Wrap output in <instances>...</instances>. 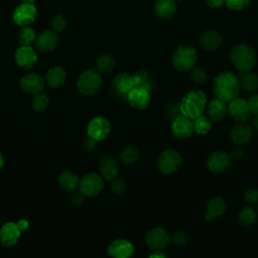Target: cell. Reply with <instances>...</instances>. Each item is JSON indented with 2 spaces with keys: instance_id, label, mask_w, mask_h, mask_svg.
Instances as JSON below:
<instances>
[{
  "instance_id": "obj_48",
  "label": "cell",
  "mask_w": 258,
  "mask_h": 258,
  "mask_svg": "<svg viewBox=\"0 0 258 258\" xmlns=\"http://www.w3.org/2000/svg\"><path fill=\"white\" fill-rule=\"evenodd\" d=\"M250 126H251L252 129L258 130V115H255V117L252 119Z\"/></svg>"
},
{
  "instance_id": "obj_23",
  "label": "cell",
  "mask_w": 258,
  "mask_h": 258,
  "mask_svg": "<svg viewBox=\"0 0 258 258\" xmlns=\"http://www.w3.org/2000/svg\"><path fill=\"white\" fill-rule=\"evenodd\" d=\"M226 202L221 197H213L207 203V211L205 219L207 221H213L216 218L222 216L226 211Z\"/></svg>"
},
{
  "instance_id": "obj_25",
  "label": "cell",
  "mask_w": 258,
  "mask_h": 258,
  "mask_svg": "<svg viewBox=\"0 0 258 258\" xmlns=\"http://www.w3.org/2000/svg\"><path fill=\"white\" fill-rule=\"evenodd\" d=\"M222 43V36L215 30H206L200 36V44L206 50H216Z\"/></svg>"
},
{
  "instance_id": "obj_14",
  "label": "cell",
  "mask_w": 258,
  "mask_h": 258,
  "mask_svg": "<svg viewBox=\"0 0 258 258\" xmlns=\"http://www.w3.org/2000/svg\"><path fill=\"white\" fill-rule=\"evenodd\" d=\"M171 134L177 139H186L194 133V124L191 119L182 116L177 117L171 123Z\"/></svg>"
},
{
  "instance_id": "obj_29",
  "label": "cell",
  "mask_w": 258,
  "mask_h": 258,
  "mask_svg": "<svg viewBox=\"0 0 258 258\" xmlns=\"http://www.w3.org/2000/svg\"><path fill=\"white\" fill-rule=\"evenodd\" d=\"M258 220V214L254 208L250 206L243 207L238 213V223L245 228H250L256 224Z\"/></svg>"
},
{
  "instance_id": "obj_6",
  "label": "cell",
  "mask_w": 258,
  "mask_h": 258,
  "mask_svg": "<svg viewBox=\"0 0 258 258\" xmlns=\"http://www.w3.org/2000/svg\"><path fill=\"white\" fill-rule=\"evenodd\" d=\"M156 165L163 174L174 173L181 165V156L176 150L166 149L159 154Z\"/></svg>"
},
{
  "instance_id": "obj_44",
  "label": "cell",
  "mask_w": 258,
  "mask_h": 258,
  "mask_svg": "<svg viewBox=\"0 0 258 258\" xmlns=\"http://www.w3.org/2000/svg\"><path fill=\"white\" fill-rule=\"evenodd\" d=\"M84 201H85V195L81 190L76 191V192L73 191V195L71 197V202L73 205L80 206L84 203Z\"/></svg>"
},
{
  "instance_id": "obj_22",
  "label": "cell",
  "mask_w": 258,
  "mask_h": 258,
  "mask_svg": "<svg viewBox=\"0 0 258 258\" xmlns=\"http://www.w3.org/2000/svg\"><path fill=\"white\" fill-rule=\"evenodd\" d=\"M230 137L237 145L247 144L253 137V129L249 125L240 123L233 127L230 132Z\"/></svg>"
},
{
  "instance_id": "obj_36",
  "label": "cell",
  "mask_w": 258,
  "mask_h": 258,
  "mask_svg": "<svg viewBox=\"0 0 258 258\" xmlns=\"http://www.w3.org/2000/svg\"><path fill=\"white\" fill-rule=\"evenodd\" d=\"M48 104H49L48 98L46 97V95L41 93L36 94V96L33 98L31 103L33 110L36 112H43L48 107Z\"/></svg>"
},
{
  "instance_id": "obj_7",
  "label": "cell",
  "mask_w": 258,
  "mask_h": 258,
  "mask_svg": "<svg viewBox=\"0 0 258 258\" xmlns=\"http://www.w3.org/2000/svg\"><path fill=\"white\" fill-rule=\"evenodd\" d=\"M79 187L85 197H96L102 191L104 187V179L98 173L89 172L81 177Z\"/></svg>"
},
{
  "instance_id": "obj_45",
  "label": "cell",
  "mask_w": 258,
  "mask_h": 258,
  "mask_svg": "<svg viewBox=\"0 0 258 258\" xmlns=\"http://www.w3.org/2000/svg\"><path fill=\"white\" fill-rule=\"evenodd\" d=\"M230 158H233L235 160H240L244 156V150L242 147L237 145L235 148H233L229 154Z\"/></svg>"
},
{
  "instance_id": "obj_3",
  "label": "cell",
  "mask_w": 258,
  "mask_h": 258,
  "mask_svg": "<svg viewBox=\"0 0 258 258\" xmlns=\"http://www.w3.org/2000/svg\"><path fill=\"white\" fill-rule=\"evenodd\" d=\"M230 59L239 72L251 71L256 64L257 56L253 48L246 44H236L230 51Z\"/></svg>"
},
{
  "instance_id": "obj_49",
  "label": "cell",
  "mask_w": 258,
  "mask_h": 258,
  "mask_svg": "<svg viewBox=\"0 0 258 258\" xmlns=\"http://www.w3.org/2000/svg\"><path fill=\"white\" fill-rule=\"evenodd\" d=\"M154 253H151L149 257H167L165 253H162V251H153Z\"/></svg>"
},
{
  "instance_id": "obj_8",
  "label": "cell",
  "mask_w": 258,
  "mask_h": 258,
  "mask_svg": "<svg viewBox=\"0 0 258 258\" xmlns=\"http://www.w3.org/2000/svg\"><path fill=\"white\" fill-rule=\"evenodd\" d=\"M170 242L168 232L163 228H153L149 230L145 237L146 246L152 251H162Z\"/></svg>"
},
{
  "instance_id": "obj_26",
  "label": "cell",
  "mask_w": 258,
  "mask_h": 258,
  "mask_svg": "<svg viewBox=\"0 0 258 258\" xmlns=\"http://www.w3.org/2000/svg\"><path fill=\"white\" fill-rule=\"evenodd\" d=\"M67 73L61 67H52L45 74V83L50 88H58L66 81Z\"/></svg>"
},
{
  "instance_id": "obj_31",
  "label": "cell",
  "mask_w": 258,
  "mask_h": 258,
  "mask_svg": "<svg viewBox=\"0 0 258 258\" xmlns=\"http://www.w3.org/2000/svg\"><path fill=\"white\" fill-rule=\"evenodd\" d=\"M139 150L135 146H127L123 148L119 154V160L126 165H131L139 159Z\"/></svg>"
},
{
  "instance_id": "obj_47",
  "label": "cell",
  "mask_w": 258,
  "mask_h": 258,
  "mask_svg": "<svg viewBox=\"0 0 258 258\" xmlns=\"http://www.w3.org/2000/svg\"><path fill=\"white\" fill-rule=\"evenodd\" d=\"M225 3V0H207V4L212 8H219Z\"/></svg>"
},
{
  "instance_id": "obj_19",
  "label": "cell",
  "mask_w": 258,
  "mask_h": 258,
  "mask_svg": "<svg viewBox=\"0 0 258 258\" xmlns=\"http://www.w3.org/2000/svg\"><path fill=\"white\" fill-rule=\"evenodd\" d=\"M16 63L23 69H31L37 61V54L30 45H21L15 52Z\"/></svg>"
},
{
  "instance_id": "obj_33",
  "label": "cell",
  "mask_w": 258,
  "mask_h": 258,
  "mask_svg": "<svg viewBox=\"0 0 258 258\" xmlns=\"http://www.w3.org/2000/svg\"><path fill=\"white\" fill-rule=\"evenodd\" d=\"M115 66V59L111 54H103L97 59V69L102 74H109Z\"/></svg>"
},
{
  "instance_id": "obj_1",
  "label": "cell",
  "mask_w": 258,
  "mask_h": 258,
  "mask_svg": "<svg viewBox=\"0 0 258 258\" xmlns=\"http://www.w3.org/2000/svg\"><path fill=\"white\" fill-rule=\"evenodd\" d=\"M213 90L217 98L227 102H230L238 96L240 90V84L237 75L233 72L220 73L214 80Z\"/></svg>"
},
{
  "instance_id": "obj_5",
  "label": "cell",
  "mask_w": 258,
  "mask_h": 258,
  "mask_svg": "<svg viewBox=\"0 0 258 258\" xmlns=\"http://www.w3.org/2000/svg\"><path fill=\"white\" fill-rule=\"evenodd\" d=\"M77 88L84 95H95L102 88L101 76L95 71L88 70L78 78Z\"/></svg>"
},
{
  "instance_id": "obj_51",
  "label": "cell",
  "mask_w": 258,
  "mask_h": 258,
  "mask_svg": "<svg viewBox=\"0 0 258 258\" xmlns=\"http://www.w3.org/2000/svg\"><path fill=\"white\" fill-rule=\"evenodd\" d=\"M23 1V3H29V4H33V2L35 1V0H22Z\"/></svg>"
},
{
  "instance_id": "obj_38",
  "label": "cell",
  "mask_w": 258,
  "mask_h": 258,
  "mask_svg": "<svg viewBox=\"0 0 258 258\" xmlns=\"http://www.w3.org/2000/svg\"><path fill=\"white\" fill-rule=\"evenodd\" d=\"M171 240H172L173 244L176 246H184L187 244V242L189 240V236L186 232L179 230V231H176L173 233Z\"/></svg>"
},
{
  "instance_id": "obj_11",
  "label": "cell",
  "mask_w": 258,
  "mask_h": 258,
  "mask_svg": "<svg viewBox=\"0 0 258 258\" xmlns=\"http://www.w3.org/2000/svg\"><path fill=\"white\" fill-rule=\"evenodd\" d=\"M227 112L236 122L243 123L250 117V110L248 107V103L246 100L242 98H234L227 105Z\"/></svg>"
},
{
  "instance_id": "obj_41",
  "label": "cell",
  "mask_w": 258,
  "mask_h": 258,
  "mask_svg": "<svg viewBox=\"0 0 258 258\" xmlns=\"http://www.w3.org/2000/svg\"><path fill=\"white\" fill-rule=\"evenodd\" d=\"M250 0H225V4L232 10H241L248 5Z\"/></svg>"
},
{
  "instance_id": "obj_42",
  "label": "cell",
  "mask_w": 258,
  "mask_h": 258,
  "mask_svg": "<svg viewBox=\"0 0 258 258\" xmlns=\"http://www.w3.org/2000/svg\"><path fill=\"white\" fill-rule=\"evenodd\" d=\"M67 27V19L61 15H57L52 21V28L54 31H61Z\"/></svg>"
},
{
  "instance_id": "obj_37",
  "label": "cell",
  "mask_w": 258,
  "mask_h": 258,
  "mask_svg": "<svg viewBox=\"0 0 258 258\" xmlns=\"http://www.w3.org/2000/svg\"><path fill=\"white\" fill-rule=\"evenodd\" d=\"M190 78L196 84H203L207 80V73L203 68L195 66L190 70Z\"/></svg>"
},
{
  "instance_id": "obj_35",
  "label": "cell",
  "mask_w": 258,
  "mask_h": 258,
  "mask_svg": "<svg viewBox=\"0 0 258 258\" xmlns=\"http://www.w3.org/2000/svg\"><path fill=\"white\" fill-rule=\"evenodd\" d=\"M134 87H143L146 90H150L149 82H148V74L144 70H138L132 75Z\"/></svg>"
},
{
  "instance_id": "obj_24",
  "label": "cell",
  "mask_w": 258,
  "mask_h": 258,
  "mask_svg": "<svg viewBox=\"0 0 258 258\" xmlns=\"http://www.w3.org/2000/svg\"><path fill=\"white\" fill-rule=\"evenodd\" d=\"M227 104L225 101L217 98L210 102V104L207 106V113L209 116V119L212 122H218L221 121L227 114Z\"/></svg>"
},
{
  "instance_id": "obj_43",
  "label": "cell",
  "mask_w": 258,
  "mask_h": 258,
  "mask_svg": "<svg viewBox=\"0 0 258 258\" xmlns=\"http://www.w3.org/2000/svg\"><path fill=\"white\" fill-rule=\"evenodd\" d=\"M247 103H248L250 113L254 115H258V94L251 96L247 101Z\"/></svg>"
},
{
  "instance_id": "obj_17",
  "label": "cell",
  "mask_w": 258,
  "mask_h": 258,
  "mask_svg": "<svg viewBox=\"0 0 258 258\" xmlns=\"http://www.w3.org/2000/svg\"><path fill=\"white\" fill-rule=\"evenodd\" d=\"M113 90L121 98H127L128 93L134 88L132 75L128 73H119L113 79Z\"/></svg>"
},
{
  "instance_id": "obj_4",
  "label": "cell",
  "mask_w": 258,
  "mask_h": 258,
  "mask_svg": "<svg viewBox=\"0 0 258 258\" xmlns=\"http://www.w3.org/2000/svg\"><path fill=\"white\" fill-rule=\"evenodd\" d=\"M198 54L195 47L188 44L179 45L171 57L172 66L178 72L190 71L197 63Z\"/></svg>"
},
{
  "instance_id": "obj_40",
  "label": "cell",
  "mask_w": 258,
  "mask_h": 258,
  "mask_svg": "<svg viewBox=\"0 0 258 258\" xmlns=\"http://www.w3.org/2000/svg\"><path fill=\"white\" fill-rule=\"evenodd\" d=\"M244 200L249 205H256L258 203V189L249 187L244 191Z\"/></svg>"
},
{
  "instance_id": "obj_18",
  "label": "cell",
  "mask_w": 258,
  "mask_h": 258,
  "mask_svg": "<svg viewBox=\"0 0 258 258\" xmlns=\"http://www.w3.org/2000/svg\"><path fill=\"white\" fill-rule=\"evenodd\" d=\"M21 232L17 223L7 222L0 229V241L4 246H13L18 242Z\"/></svg>"
},
{
  "instance_id": "obj_34",
  "label": "cell",
  "mask_w": 258,
  "mask_h": 258,
  "mask_svg": "<svg viewBox=\"0 0 258 258\" xmlns=\"http://www.w3.org/2000/svg\"><path fill=\"white\" fill-rule=\"evenodd\" d=\"M35 32L32 28L23 26L18 33V41L21 45H30L35 40Z\"/></svg>"
},
{
  "instance_id": "obj_12",
  "label": "cell",
  "mask_w": 258,
  "mask_h": 258,
  "mask_svg": "<svg viewBox=\"0 0 258 258\" xmlns=\"http://www.w3.org/2000/svg\"><path fill=\"white\" fill-rule=\"evenodd\" d=\"M128 103L137 110H145L150 103L149 91L143 87H134L127 95Z\"/></svg>"
},
{
  "instance_id": "obj_20",
  "label": "cell",
  "mask_w": 258,
  "mask_h": 258,
  "mask_svg": "<svg viewBox=\"0 0 258 258\" xmlns=\"http://www.w3.org/2000/svg\"><path fill=\"white\" fill-rule=\"evenodd\" d=\"M99 170L103 178L106 180H112L118 175L119 164L112 155H105L100 160Z\"/></svg>"
},
{
  "instance_id": "obj_10",
  "label": "cell",
  "mask_w": 258,
  "mask_h": 258,
  "mask_svg": "<svg viewBox=\"0 0 258 258\" xmlns=\"http://www.w3.org/2000/svg\"><path fill=\"white\" fill-rule=\"evenodd\" d=\"M230 165L231 158L226 152L215 151L212 152L207 158V167L211 172L215 174L227 171Z\"/></svg>"
},
{
  "instance_id": "obj_21",
  "label": "cell",
  "mask_w": 258,
  "mask_h": 258,
  "mask_svg": "<svg viewBox=\"0 0 258 258\" xmlns=\"http://www.w3.org/2000/svg\"><path fill=\"white\" fill-rule=\"evenodd\" d=\"M58 43V37L54 31L45 30L35 38V45L39 51L48 52L53 50Z\"/></svg>"
},
{
  "instance_id": "obj_32",
  "label": "cell",
  "mask_w": 258,
  "mask_h": 258,
  "mask_svg": "<svg viewBox=\"0 0 258 258\" xmlns=\"http://www.w3.org/2000/svg\"><path fill=\"white\" fill-rule=\"evenodd\" d=\"M194 124V132L200 134V135H205L210 132L212 128V122L211 120L204 116L203 114L197 118L194 119L192 121Z\"/></svg>"
},
{
  "instance_id": "obj_2",
  "label": "cell",
  "mask_w": 258,
  "mask_h": 258,
  "mask_svg": "<svg viewBox=\"0 0 258 258\" xmlns=\"http://www.w3.org/2000/svg\"><path fill=\"white\" fill-rule=\"evenodd\" d=\"M207 105V97L202 91H190L181 100L180 112L183 116L194 120L201 116Z\"/></svg>"
},
{
  "instance_id": "obj_16",
  "label": "cell",
  "mask_w": 258,
  "mask_h": 258,
  "mask_svg": "<svg viewBox=\"0 0 258 258\" xmlns=\"http://www.w3.org/2000/svg\"><path fill=\"white\" fill-rule=\"evenodd\" d=\"M36 17V8L33 4L23 3L19 5L13 14V20L20 26H26L34 21Z\"/></svg>"
},
{
  "instance_id": "obj_30",
  "label": "cell",
  "mask_w": 258,
  "mask_h": 258,
  "mask_svg": "<svg viewBox=\"0 0 258 258\" xmlns=\"http://www.w3.org/2000/svg\"><path fill=\"white\" fill-rule=\"evenodd\" d=\"M240 86L246 91H255L258 89V75L251 71L239 72L237 76Z\"/></svg>"
},
{
  "instance_id": "obj_28",
  "label": "cell",
  "mask_w": 258,
  "mask_h": 258,
  "mask_svg": "<svg viewBox=\"0 0 258 258\" xmlns=\"http://www.w3.org/2000/svg\"><path fill=\"white\" fill-rule=\"evenodd\" d=\"M57 182H58V185L64 191L73 192L79 187L80 179L77 176V174H75L71 170H63L59 174V176L57 178Z\"/></svg>"
},
{
  "instance_id": "obj_39",
  "label": "cell",
  "mask_w": 258,
  "mask_h": 258,
  "mask_svg": "<svg viewBox=\"0 0 258 258\" xmlns=\"http://www.w3.org/2000/svg\"><path fill=\"white\" fill-rule=\"evenodd\" d=\"M127 188V185H126V182L122 179V178H119V177H115L114 179H112V182H111V189L112 191L115 194V195H118V196H121L125 192Z\"/></svg>"
},
{
  "instance_id": "obj_13",
  "label": "cell",
  "mask_w": 258,
  "mask_h": 258,
  "mask_svg": "<svg viewBox=\"0 0 258 258\" xmlns=\"http://www.w3.org/2000/svg\"><path fill=\"white\" fill-rule=\"evenodd\" d=\"M45 81L36 73H28L20 80V88L27 94H38L44 88Z\"/></svg>"
},
{
  "instance_id": "obj_46",
  "label": "cell",
  "mask_w": 258,
  "mask_h": 258,
  "mask_svg": "<svg viewBox=\"0 0 258 258\" xmlns=\"http://www.w3.org/2000/svg\"><path fill=\"white\" fill-rule=\"evenodd\" d=\"M96 140L93 139L92 137H88L85 142H84V148L87 150V151H93L95 148H96Z\"/></svg>"
},
{
  "instance_id": "obj_27",
  "label": "cell",
  "mask_w": 258,
  "mask_h": 258,
  "mask_svg": "<svg viewBox=\"0 0 258 258\" xmlns=\"http://www.w3.org/2000/svg\"><path fill=\"white\" fill-rule=\"evenodd\" d=\"M176 12V5L173 0H158L154 5V13L158 18L169 19Z\"/></svg>"
},
{
  "instance_id": "obj_9",
  "label": "cell",
  "mask_w": 258,
  "mask_h": 258,
  "mask_svg": "<svg viewBox=\"0 0 258 258\" xmlns=\"http://www.w3.org/2000/svg\"><path fill=\"white\" fill-rule=\"evenodd\" d=\"M110 122L103 116H97L93 118L87 127L88 136L92 137L96 141H101L107 137L110 132Z\"/></svg>"
},
{
  "instance_id": "obj_50",
  "label": "cell",
  "mask_w": 258,
  "mask_h": 258,
  "mask_svg": "<svg viewBox=\"0 0 258 258\" xmlns=\"http://www.w3.org/2000/svg\"><path fill=\"white\" fill-rule=\"evenodd\" d=\"M3 165H4V158H3L2 154L0 153V169L3 167Z\"/></svg>"
},
{
  "instance_id": "obj_15",
  "label": "cell",
  "mask_w": 258,
  "mask_h": 258,
  "mask_svg": "<svg viewBox=\"0 0 258 258\" xmlns=\"http://www.w3.org/2000/svg\"><path fill=\"white\" fill-rule=\"evenodd\" d=\"M108 254L115 258H128L134 252L133 244L126 239L113 240L108 245Z\"/></svg>"
}]
</instances>
